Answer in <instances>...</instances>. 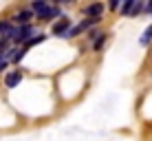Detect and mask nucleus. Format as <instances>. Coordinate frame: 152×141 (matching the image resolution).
I'll use <instances>...</instances> for the list:
<instances>
[{
	"label": "nucleus",
	"mask_w": 152,
	"mask_h": 141,
	"mask_svg": "<svg viewBox=\"0 0 152 141\" xmlns=\"http://www.w3.org/2000/svg\"><path fill=\"white\" fill-rule=\"evenodd\" d=\"M55 15H57V9H55V7H49L44 13L40 15V18H55Z\"/></svg>",
	"instance_id": "423d86ee"
},
{
	"label": "nucleus",
	"mask_w": 152,
	"mask_h": 141,
	"mask_svg": "<svg viewBox=\"0 0 152 141\" xmlns=\"http://www.w3.org/2000/svg\"><path fill=\"white\" fill-rule=\"evenodd\" d=\"M148 40H152V27H150V29H145L143 38H141V44H148Z\"/></svg>",
	"instance_id": "0eeeda50"
},
{
	"label": "nucleus",
	"mask_w": 152,
	"mask_h": 141,
	"mask_svg": "<svg viewBox=\"0 0 152 141\" xmlns=\"http://www.w3.org/2000/svg\"><path fill=\"white\" fill-rule=\"evenodd\" d=\"M29 33H31V27H20V29H15V35H13V38L18 40V42H22V40L29 38Z\"/></svg>",
	"instance_id": "20e7f679"
},
{
	"label": "nucleus",
	"mask_w": 152,
	"mask_h": 141,
	"mask_svg": "<svg viewBox=\"0 0 152 141\" xmlns=\"http://www.w3.org/2000/svg\"><path fill=\"white\" fill-rule=\"evenodd\" d=\"M86 13H88V15H93L95 20H99V15L104 13V4H99V2H95V4H88V7H86Z\"/></svg>",
	"instance_id": "f03ea898"
},
{
	"label": "nucleus",
	"mask_w": 152,
	"mask_h": 141,
	"mask_svg": "<svg viewBox=\"0 0 152 141\" xmlns=\"http://www.w3.org/2000/svg\"><path fill=\"white\" fill-rule=\"evenodd\" d=\"M4 66H7V62H4V60H0V71H2Z\"/></svg>",
	"instance_id": "1a4fd4ad"
},
{
	"label": "nucleus",
	"mask_w": 152,
	"mask_h": 141,
	"mask_svg": "<svg viewBox=\"0 0 152 141\" xmlns=\"http://www.w3.org/2000/svg\"><path fill=\"white\" fill-rule=\"evenodd\" d=\"M2 46H4V42H2V40H0V51H2Z\"/></svg>",
	"instance_id": "9d476101"
},
{
	"label": "nucleus",
	"mask_w": 152,
	"mask_h": 141,
	"mask_svg": "<svg viewBox=\"0 0 152 141\" xmlns=\"http://www.w3.org/2000/svg\"><path fill=\"white\" fill-rule=\"evenodd\" d=\"M20 80H22V75H20L18 71H13V73H9V75H7V80H4V82H7L9 88H13V86L20 84Z\"/></svg>",
	"instance_id": "7ed1b4c3"
},
{
	"label": "nucleus",
	"mask_w": 152,
	"mask_h": 141,
	"mask_svg": "<svg viewBox=\"0 0 152 141\" xmlns=\"http://www.w3.org/2000/svg\"><path fill=\"white\" fill-rule=\"evenodd\" d=\"M13 53H15V55L11 57V60H13V62H20V60H22V53H24V51H13Z\"/></svg>",
	"instance_id": "6e6552de"
},
{
	"label": "nucleus",
	"mask_w": 152,
	"mask_h": 141,
	"mask_svg": "<svg viewBox=\"0 0 152 141\" xmlns=\"http://www.w3.org/2000/svg\"><path fill=\"white\" fill-rule=\"evenodd\" d=\"M69 24H71V22H69V18H62L60 22H57L55 27H53V35H66V33L71 31V29H69Z\"/></svg>",
	"instance_id": "f257e3e1"
},
{
	"label": "nucleus",
	"mask_w": 152,
	"mask_h": 141,
	"mask_svg": "<svg viewBox=\"0 0 152 141\" xmlns=\"http://www.w3.org/2000/svg\"><path fill=\"white\" fill-rule=\"evenodd\" d=\"M31 15H33V11H31V9H27V11H20L18 15H15V20H18V22H27Z\"/></svg>",
	"instance_id": "39448f33"
}]
</instances>
